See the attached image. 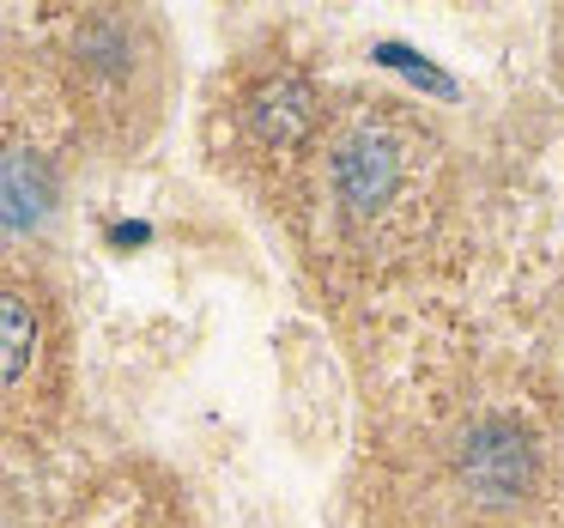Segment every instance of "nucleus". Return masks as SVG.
I'll return each instance as SVG.
<instances>
[{"mask_svg": "<svg viewBox=\"0 0 564 528\" xmlns=\"http://www.w3.org/2000/svg\"><path fill=\"white\" fill-rule=\"evenodd\" d=\"M406 152H413V147H401V140H389V134H370V140H358V147L340 159L346 201H352L358 213H377V207H389V201L401 195L406 171H413V159H406Z\"/></svg>", "mask_w": 564, "mask_h": 528, "instance_id": "f257e3e1", "label": "nucleus"}, {"mask_svg": "<svg viewBox=\"0 0 564 528\" xmlns=\"http://www.w3.org/2000/svg\"><path fill=\"white\" fill-rule=\"evenodd\" d=\"M50 207V176L37 171L31 159H0V219H37Z\"/></svg>", "mask_w": 564, "mask_h": 528, "instance_id": "7ed1b4c3", "label": "nucleus"}, {"mask_svg": "<svg viewBox=\"0 0 564 528\" xmlns=\"http://www.w3.org/2000/svg\"><path fill=\"white\" fill-rule=\"evenodd\" d=\"M467 479H474L486 498H510L516 486L528 479V450L516 431H479L474 443H467Z\"/></svg>", "mask_w": 564, "mask_h": 528, "instance_id": "f03ea898", "label": "nucleus"}, {"mask_svg": "<svg viewBox=\"0 0 564 528\" xmlns=\"http://www.w3.org/2000/svg\"><path fill=\"white\" fill-rule=\"evenodd\" d=\"M31 346H37V316L19 292H0V382L25 377Z\"/></svg>", "mask_w": 564, "mask_h": 528, "instance_id": "20e7f679", "label": "nucleus"}]
</instances>
